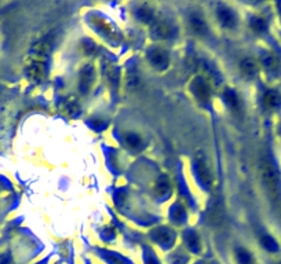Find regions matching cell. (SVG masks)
I'll return each instance as SVG.
<instances>
[{"mask_svg": "<svg viewBox=\"0 0 281 264\" xmlns=\"http://www.w3.org/2000/svg\"><path fill=\"white\" fill-rule=\"evenodd\" d=\"M217 15H218V19H219V22L222 23V27L225 28L236 27V22H237L236 14H235L233 10L226 7V6H221V7H218Z\"/></svg>", "mask_w": 281, "mask_h": 264, "instance_id": "8992f818", "label": "cell"}, {"mask_svg": "<svg viewBox=\"0 0 281 264\" xmlns=\"http://www.w3.org/2000/svg\"><path fill=\"white\" fill-rule=\"evenodd\" d=\"M259 172L261 178L265 184V187L272 197L277 198L280 194V178L277 174V170L269 158H262L259 164Z\"/></svg>", "mask_w": 281, "mask_h": 264, "instance_id": "7a4b0ae2", "label": "cell"}, {"mask_svg": "<svg viewBox=\"0 0 281 264\" xmlns=\"http://www.w3.org/2000/svg\"><path fill=\"white\" fill-rule=\"evenodd\" d=\"M148 61L154 69L157 70H164L170 65V57L168 53L163 49H152L148 53Z\"/></svg>", "mask_w": 281, "mask_h": 264, "instance_id": "3957f363", "label": "cell"}, {"mask_svg": "<svg viewBox=\"0 0 281 264\" xmlns=\"http://www.w3.org/2000/svg\"><path fill=\"white\" fill-rule=\"evenodd\" d=\"M136 17L144 22H153V10L146 6H140L139 9L136 10Z\"/></svg>", "mask_w": 281, "mask_h": 264, "instance_id": "2e32d148", "label": "cell"}, {"mask_svg": "<svg viewBox=\"0 0 281 264\" xmlns=\"http://www.w3.org/2000/svg\"><path fill=\"white\" fill-rule=\"evenodd\" d=\"M263 105L270 110H276L281 106V94L276 90H270L263 95Z\"/></svg>", "mask_w": 281, "mask_h": 264, "instance_id": "9c48e42d", "label": "cell"}, {"mask_svg": "<svg viewBox=\"0 0 281 264\" xmlns=\"http://www.w3.org/2000/svg\"><path fill=\"white\" fill-rule=\"evenodd\" d=\"M153 237L154 239L159 242V244H161V245L170 246L174 238H175V234H174L171 230H168V228H159V230L154 231Z\"/></svg>", "mask_w": 281, "mask_h": 264, "instance_id": "30bf717a", "label": "cell"}, {"mask_svg": "<svg viewBox=\"0 0 281 264\" xmlns=\"http://www.w3.org/2000/svg\"><path fill=\"white\" fill-rule=\"evenodd\" d=\"M80 81H82V90L83 91L88 90L90 83L92 81V69H91V67H84V69H83L82 79H80Z\"/></svg>", "mask_w": 281, "mask_h": 264, "instance_id": "d6986e66", "label": "cell"}, {"mask_svg": "<svg viewBox=\"0 0 281 264\" xmlns=\"http://www.w3.org/2000/svg\"><path fill=\"white\" fill-rule=\"evenodd\" d=\"M185 239H186V245H188V248H189L192 252H195V253H199V252H200L199 237H197L195 233H188V234H186Z\"/></svg>", "mask_w": 281, "mask_h": 264, "instance_id": "e0dca14e", "label": "cell"}, {"mask_svg": "<svg viewBox=\"0 0 281 264\" xmlns=\"http://www.w3.org/2000/svg\"><path fill=\"white\" fill-rule=\"evenodd\" d=\"M249 27L256 33H263L268 29V23H266V21L262 17H252V18L249 19Z\"/></svg>", "mask_w": 281, "mask_h": 264, "instance_id": "9a60e30c", "label": "cell"}, {"mask_svg": "<svg viewBox=\"0 0 281 264\" xmlns=\"http://www.w3.org/2000/svg\"><path fill=\"white\" fill-rule=\"evenodd\" d=\"M171 216H173L174 219L177 220V222H182V219L185 218L186 213L185 210L182 209L181 206H173V212H171Z\"/></svg>", "mask_w": 281, "mask_h": 264, "instance_id": "ffe728a7", "label": "cell"}, {"mask_svg": "<svg viewBox=\"0 0 281 264\" xmlns=\"http://www.w3.org/2000/svg\"><path fill=\"white\" fill-rule=\"evenodd\" d=\"M51 50V41L49 39H41L32 45L25 63V70L29 80L40 83L47 75V62L49 53Z\"/></svg>", "mask_w": 281, "mask_h": 264, "instance_id": "6da1fadb", "label": "cell"}, {"mask_svg": "<svg viewBox=\"0 0 281 264\" xmlns=\"http://www.w3.org/2000/svg\"><path fill=\"white\" fill-rule=\"evenodd\" d=\"M261 63L269 73H277L280 69V61L273 53H263L261 57Z\"/></svg>", "mask_w": 281, "mask_h": 264, "instance_id": "ba28073f", "label": "cell"}, {"mask_svg": "<svg viewBox=\"0 0 281 264\" xmlns=\"http://www.w3.org/2000/svg\"><path fill=\"white\" fill-rule=\"evenodd\" d=\"M278 264H281V263H278Z\"/></svg>", "mask_w": 281, "mask_h": 264, "instance_id": "cb8c5ba5", "label": "cell"}, {"mask_svg": "<svg viewBox=\"0 0 281 264\" xmlns=\"http://www.w3.org/2000/svg\"><path fill=\"white\" fill-rule=\"evenodd\" d=\"M192 92L195 95V98H197V101L200 102H208L209 97H211V90H209L208 83L205 81V79L203 77H196L195 80L192 81Z\"/></svg>", "mask_w": 281, "mask_h": 264, "instance_id": "277c9868", "label": "cell"}, {"mask_svg": "<svg viewBox=\"0 0 281 264\" xmlns=\"http://www.w3.org/2000/svg\"><path fill=\"white\" fill-rule=\"evenodd\" d=\"M127 142L130 146H132V148H138L139 146V143H142V140H140V138L138 136V135L135 134H130L127 136Z\"/></svg>", "mask_w": 281, "mask_h": 264, "instance_id": "44dd1931", "label": "cell"}, {"mask_svg": "<svg viewBox=\"0 0 281 264\" xmlns=\"http://www.w3.org/2000/svg\"><path fill=\"white\" fill-rule=\"evenodd\" d=\"M261 244H262L263 248L268 252L278 251V244L276 242V239L273 237H270V235H268V234H265V235L261 238Z\"/></svg>", "mask_w": 281, "mask_h": 264, "instance_id": "ac0fdd59", "label": "cell"}, {"mask_svg": "<svg viewBox=\"0 0 281 264\" xmlns=\"http://www.w3.org/2000/svg\"><path fill=\"white\" fill-rule=\"evenodd\" d=\"M197 175H199V179L201 180V183L204 186L211 184V174H209L208 168L205 166L204 162H197Z\"/></svg>", "mask_w": 281, "mask_h": 264, "instance_id": "4fadbf2b", "label": "cell"}, {"mask_svg": "<svg viewBox=\"0 0 281 264\" xmlns=\"http://www.w3.org/2000/svg\"><path fill=\"white\" fill-rule=\"evenodd\" d=\"M174 264H185L186 263V257L183 256H175L173 260Z\"/></svg>", "mask_w": 281, "mask_h": 264, "instance_id": "7402d4cb", "label": "cell"}, {"mask_svg": "<svg viewBox=\"0 0 281 264\" xmlns=\"http://www.w3.org/2000/svg\"><path fill=\"white\" fill-rule=\"evenodd\" d=\"M191 27L197 35H205L207 33V23L199 14H193L191 17Z\"/></svg>", "mask_w": 281, "mask_h": 264, "instance_id": "8fae6325", "label": "cell"}, {"mask_svg": "<svg viewBox=\"0 0 281 264\" xmlns=\"http://www.w3.org/2000/svg\"><path fill=\"white\" fill-rule=\"evenodd\" d=\"M240 70L241 75H243L245 79H254L259 72V65L255 59L245 58L241 61Z\"/></svg>", "mask_w": 281, "mask_h": 264, "instance_id": "52a82bcc", "label": "cell"}, {"mask_svg": "<svg viewBox=\"0 0 281 264\" xmlns=\"http://www.w3.org/2000/svg\"><path fill=\"white\" fill-rule=\"evenodd\" d=\"M9 256H5V257H2L0 259V264H9Z\"/></svg>", "mask_w": 281, "mask_h": 264, "instance_id": "603a6c76", "label": "cell"}, {"mask_svg": "<svg viewBox=\"0 0 281 264\" xmlns=\"http://www.w3.org/2000/svg\"><path fill=\"white\" fill-rule=\"evenodd\" d=\"M236 259L239 264H254V256L244 248H239L236 251Z\"/></svg>", "mask_w": 281, "mask_h": 264, "instance_id": "5bb4252c", "label": "cell"}, {"mask_svg": "<svg viewBox=\"0 0 281 264\" xmlns=\"http://www.w3.org/2000/svg\"><path fill=\"white\" fill-rule=\"evenodd\" d=\"M225 101H226L227 106L233 110V112H239L241 108V101L239 98V95L235 91L227 90L225 92Z\"/></svg>", "mask_w": 281, "mask_h": 264, "instance_id": "7c38bea8", "label": "cell"}, {"mask_svg": "<svg viewBox=\"0 0 281 264\" xmlns=\"http://www.w3.org/2000/svg\"><path fill=\"white\" fill-rule=\"evenodd\" d=\"M174 35L173 27L171 23L166 22V21H153L152 28H150V36L156 39V40H166L168 37Z\"/></svg>", "mask_w": 281, "mask_h": 264, "instance_id": "5b68a950", "label": "cell"}]
</instances>
